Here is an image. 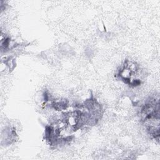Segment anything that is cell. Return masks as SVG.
Wrapping results in <instances>:
<instances>
[{
  "label": "cell",
  "mask_w": 160,
  "mask_h": 160,
  "mask_svg": "<svg viewBox=\"0 0 160 160\" xmlns=\"http://www.w3.org/2000/svg\"><path fill=\"white\" fill-rule=\"evenodd\" d=\"M119 71V76L121 79L126 83L133 86L139 85L141 81L137 78L139 66L134 62L127 61Z\"/></svg>",
  "instance_id": "cell-1"
}]
</instances>
